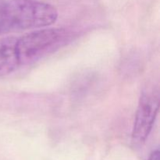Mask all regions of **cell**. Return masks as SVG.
Returning <instances> with one entry per match:
<instances>
[{
    "label": "cell",
    "mask_w": 160,
    "mask_h": 160,
    "mask_svg": "<svg viewBox=\"0 0 160 160\" xmlns=\"http://www.w3.org/2000/svg\"><path fill=\"white\" fill-rule=\"evenodd\" d=\"M2 6L9 33L50 26L59 16L55 6L39 0H8Z\"/></svg>",
    "instance_id": "cell-1"
},
{
    "label": "cell",
    "mask_w": 160,
    "mask_h": 160,
    "mask_svg": "<svg viewBox=\"0 0 160 160\" xmlns=\"http://www.w3.org/2000/svg\"><path fill=\"white\" fill-rule=\"evenodd\" d=\"M70 33L63 28H42L17 38L20 66L34 63L59 49L70 41Z\"/></svg>",
    "instance_id": "cell-2"
},
{
    "label": "cell",
    "mask_w": 160,
    "mask_h": 160,
    "mask_svg": "<svg viewBox=\"0 0 160 160\" xmlns=\"http://www.w3.org/2000/svg\"><path fill=\"white\" fill-rule=\"evenodd\" d=\"M159 93L158 88H151L142 92L136 111L132 131V140L142 144L149 136L159 112Z\"/></svg>",
    "instance_id": "cell-3"
},
{
    "label": "cell",
    "mask_w": 160,
    "mask_h": 160,
    "mask_svg": "<svg viewBox=\"0 0 160 160\" xmlns=\"http://www.w3.org/2000/svg\"><path fill=\"white\" fill-rule=\"evenodd\" d=\"M17 37L0 39V77L7 76L20 67L17 50Z\"/></svg>",
    "instance_id": "cell-4"
},
{
    "label": "cell",
    "mask_w": 160,
    "mask_h": 160,
    "mask_svg": "<svg viewBox=\"0 0 160 160\" xmlns=\"http://www.w3.org/2000/svg\"><path fill=\"white\" fill-rule=\"evenodd\" d=\"M7 33H9V31H8L7 23H6V16H5L2 6L0 4V34H7Z\"/></svg>",
    "instance_id": "cell-5"
},
{
    "label": "cell",
    "mask_w": 160,
    "mask_h": 160,
    "mask_svg": "<svg viewBox=\"0 0 160 160\" xmlns=\"http://www.w3.org/2000/svg\"><path fill=\"white\" fill-rule=\"evenodd\" d=\"M148 160H159V149H156L151 153Z\"/></svg>",
    "instance_id": "cell-6"
}]
</instances>
